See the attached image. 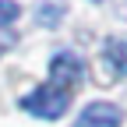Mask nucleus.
Segmentation results:
<instances>
[{"mask_svg":"<svg viewBox=\"0 0 127 127\" xmlns=\"http://www.w3.org/2000/svg\"><path fill=\"white\" fill-rule=\"evenodd\" d=\"M21 106H25V113L39 117V120H60L64 113H67V106H71V88L53 85V81H42L32 95L21 99Z\"/></svg>","mask_w":127,"mask_h":127,"instance_id":"1","label":"nucleus"},{"mask_svg":"<svg viewBox=\"0 0 127 127\" xmlns=\"http://www.w3.org/2000/svg\"><path fill=\"white\" fill-rule=\"evenodd\" d=\"M81 74H85V64L78 60L71 50H60V53H53V60H50V81H53V85L71 88L74 81H81Z\"/></svg>","mask_w":127,"mask_h":127,"instance_id":"2","label":"nucleus"},{"mask_svg":"<svg viewBox=\"0 0 127 127\" xmlns=\"http://www.w3.org/2000/svg\"><path fill=\"white\" fill-rule=\"evenodd\" d=\"M120 124H124V113L113 102H88L81 117L74 120V127H120Z\"/></svg>","mask_w":127,"mask_h":127,"instance_id":"3","label":"nucleus"},{"mask_svg":"<svg viewBox=\"0 0 127 127\" xmlns=\"http://www.w3.org/2000/svg\"><path fill=\"white\" fill-rule=\"evenodd\" d=\"M102 53H106V64L113 74H127V35H109Z\"/></svg>","mask_w":127,"mask_h":127,"instance_id":"4","label":"nucleus"},{"mask_svg":"<svg viewBox=\"0 0 127 127\" xmlns=\"http://www.w3.org/2000/svg\"><path fill=\"white\" fill-rule=\"evenodd\" d=\"M18 14H21V7L14 4V0H0V28H7Z\"/></svg>","mask_w":127,"mask_h":127,"instance_id":"5","label":"nucleus"},{"mask_svg":"<svg viewBox=\"0 0 127 127\" xmlns=\"http://www.w3.org/2000/svg\"><path fill=\"white\" fill-rule=\"evenodd\" d=\"M60 14H64V7H42L39 18H42V25H53V18H60Z\"/></svg>","mask_w":127,"mask_h":127,"instance_id":"6","label":"nucleus"}]
</instances>
